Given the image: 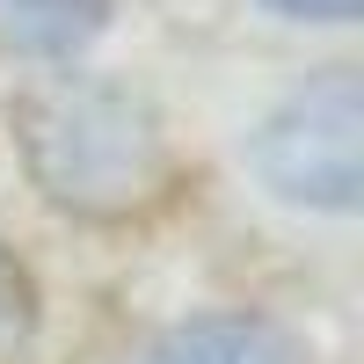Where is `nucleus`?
<instances>
[{
  "instance_id": "1",
  "label": "nucleus",
  "mask_w": 364,
  "mask_h": 364,
  "mask_svg": "<svg viewBox=\"0 0 364 364\" xmlns=\"http://www.w3.org/2000/svg\"><path fill=\"white\" fill-rule=\"evenodd\" d=\"M8 146L22 161V182L44 211L95 233L146 226L182 197V146L161 102L139 80L73 66H44L8 95Z\"/></svg>"
},
{
  "instance_id": "2",
  "label": "nucleus",
  "mask_w": 364,
  "mask_h": 364,
  "mask_svg": "<svg viewBox=\"0 0 364 364\" xmlns=\"http://www.w3.org/2000/svg\"><path fill=\"white\" fill-rule=\"evenodd\" d=\"M248 175L299 219H357L364 204V73L350 58L299 73L248 132Z\"/></svg>"
},
{
  "instance_id": "3",
  "label": "nucleus",
  "mask_w": 364,
  "mask_h": 364,
  "mask_svg": "<svg viewBox=\"0 0 364 364\" xmlns=\"http://www.w3.org/2000/svg\"><path fill=\"white\" fill-rule=\"evenodd\" d=\"M139 364H314V357L284 321L255 306H204V314L168 321L139 350Z\"/></svg>"
},
{
  "instance_id": "4",
  "label": "nucleus",
  "mask_w": 364,
  "mask_h": 364,
  "mask_svg": "<svg viewBox=\"0 0 364 364\" xmlns=\"http://www.w3.org/2000/svg\"><path fill=\"white\" fill-rule=\"evenodd\" d=\"M117 0H0V44L37 58V66H73L109 29Z\"/></svg>"
},
{
  "instance_id": "5",
  "label": "nucleus",
  "mask_w": 364,
  "mask_h": 364,
  "mask_svg": "<svg viewBox=\"0 0 364 364\" xmlns=\"http://www.w3.org/2000/svg\"><path fill=\"white\" fill-rule=\"evenodd\" d=\"M44 336V284L15 248H0V364H22Z\"/></svg>"
},
{
  "instance_id": "6",
  "label": "nucleus",
  "mask_w": 364,
  "mask_h": 364,
  "mask_svg": "<svg viewBox=\"0 0 364 364\" xmlns=\"http://www.w3.org/2000/svg\"><path fill=\"white\" fill-rule=\"evenodd\" d=\"M262 8L299 29H357L364 22V0H262Z\"/></svg>"
}]
</instances>
